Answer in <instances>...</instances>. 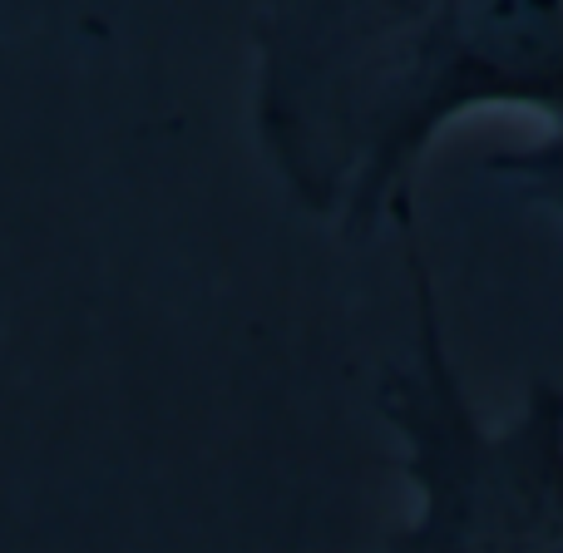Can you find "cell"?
I'll return each mask as SVG.
<instances>
[{
    "instance_id": "cell-1",
    "label": "cell",
    "mask_w": 563,
    "mask_h": 553,
    "mask_svg": "<svg viewBox=\"0 0 563 553\" xmlns=\"http://www.w3.org/2000/svg\"><path fill=\"white\" fill-rule=\"evenodd\" d=\"M253 129L301 213L366 243L479 109L563 119V0H253Z\"/></svg>"
},
{
    "instance_id": "cell-2",
    "label": "cell",
    "mask_w": 563,
    "mask_h": 553,
    "mask_svg": "<svg viewBox=\"0 0 563 553\" xmlns=\"http://www.w3.org/2000/svg\"><path fill=\"white\" fill-rule=\"evenodd\" d=\"M406 277L410 356L380 370L376 406L416 509L386 553H563V386L534 380L515 416L489 420L465 390L410 228Z\"/></svg>"
},
{
    "instance_id": "cell-3",
    "label": "cell",
    "mask_w": 563,
    "mask_h": 553,
    "mask_svg": "<svg viewBox=\"0 0 563 553\" xmlns=\"http://www.w3.org/2000/svg\"><path fill=\"white\" fill-rule=\"evenodd\" d=\"M485 174L495 184H505L515 198H525L529 208L549 213L554 223H563V119L544 129L539 139L515 148H499L485 158Z\"/></svg>"
}]
</instances>
